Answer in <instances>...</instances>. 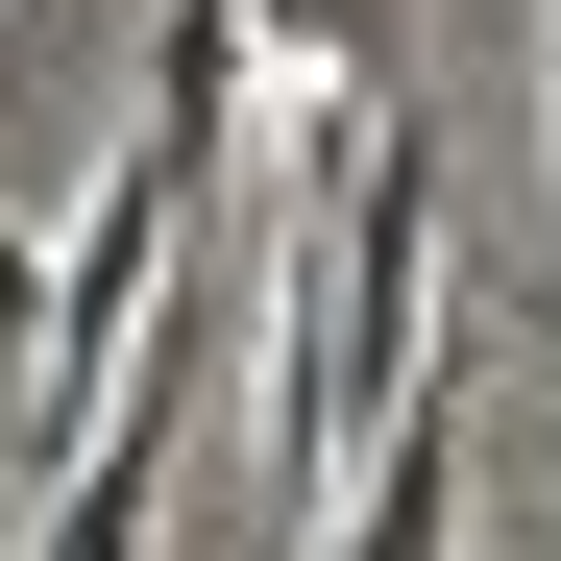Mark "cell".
<instances>
[{
  "label": "cell",
  "instance_id": "obj_1",
  "mask_svg": "<svg viewBox=\"0 0 561 561\" xmlns=\"http://www.w3.org/2000/svg\"><path fill=\"white\" fill-rule=\"evenodd\" d=\"M415 244H439V123L391 99V123H366V171L318 196V366L268 391V489H318V463L391 415V366L439 342V268H415Z\"/></svg>",
  "mask_w": 561,
  "mask_h": 561
},
{
  "label": "cell",
  "instance_id": "obj_3",
  "mask_svg": "<svg viewBox=\"0 0 561 561\" xmlns=\"http://www.w3.org/2000/svg\"><path fill=\"white\" fill-rule=\"evenodd\" d=\"M196 391H220V342H196V268H171V318H147V366H123V415H99V463H49L25 561H147V513H171V439H196Z\"/></svg>",
  "mask_w": 561,
  "mask_h": 561
},
{
  "label": "cell",
  "instance_id": "obj_4",
  "mask_svg": "<svg viewBox=\"0 0 561 561\" xmlns=\"http://www.w3.org/2000/svg\"><path fill=\"white\" fill-rule=\"evenodd\" d=\"M25 342H49V244L0 220V366H25Z\"/></svg>",
  "mask_w": 561,
  "mask_h": 561
},
{
  "label": "cell",
  "instance_id": "obj_2",
  "mask_svg": "<svg viewBox=\"0 0 561 561\" xmlns=\"http://www.w3.org/2000/svg\"><path fill=\"white\" fill-rule=\"evenodd\" d=\"M463 415H489V318L439 294V342L391 366V415L342 439V513H318L294 561H463Z\"/></svg>",
  "mask_w": 561,
  "mask_h": 561
}]
</instances>
